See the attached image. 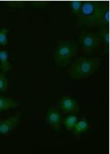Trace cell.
Instances as JSON below:
<instances>
[{"mask_svg":"<svg viewBox=\"0 0 110 154\" xmlns=\"http://www.w3.org/2000/svg\"><path fill=\"white\" fill-rule=\"evenodd\" d=\"M89 128V124L86 119L83 118L81 120L78 121L74 128L72 129V133L75 136H81L83 133H86Z\"/></svg>","mask_w":110,"mask_h":154,"instance_id":"9","label":"cell"},{"mask_svg":"<svg viewBox=\"0 0 110 154\" xmlns=\"http://www.w3.org/2000/svg\"><path fill=\"white\" fill-rule=\"evenodd\" d=\"M97 28L100 29L109 28V2L103 1L99 14Z\"/></svg>","mask_w":110,"mask_h":154,"instance_id":"8","label":"cell"},{"mask_svg":"<svg viewBox=\"0 0 110 154\" xmlns=\"http://www.w3.org/2000/svg\"><path fill=\"white\" fill-rule=\"evenodd\" d=\"M99 34L100 35L102 42L104 44L105 51L106 53H107L109 48V28H101Z\"/></svg>","mask_w":110,"mask_h":154,"instance_id":"13","label":"cell"},{"mask_svg":"<svg viewBox=\"0 0 110 154\" xmlns=\"http://www.w3.org/2000/svg\"><path fill=\"white\" fill-rule=\"evenodd\" d=\"M78 51V45L73 40H61L54 51V60L59 67H65L71 62Z\"/></svg>","mask_w":110,"mask_h":154,"instance_id":"3","label":"cell"},{"mask_svg":"<svg viewBox=\"0 0 110 154\" xmlns=\"http://www.w3.org/2000/svg\"><path fill=\"white\" fill-rule=\"evenodd\" d=\"M58 109L66 114H76L79 112L78 102L70 96L62 97L58 101Z\"/></svg>","mask_w":110,"mask_h":154,"instance_id":"6","label":"cell"},{"mask_svg":"<svg viewBox=\"0 0 110 154\" xmlns=\"http://www.w3.org/2000/svg\"><path fill=\"white\" fill-rule=\"evenodd\" d=\"M101 60L98 57H80L75 60L69 69V75L75 80L85 79L98 69Z\"/></svg>","mask_w":110,"mask_h":154,"instance_id":"1","label":"cell"},{"mask_svg":"<svg viewBox=\"0 0 110 154\" xmlns=\"http://www.w3.org/2000/svg\"><path fill=\"white\" fill-rule=\"evenodd\" d=\"M28 4H30L31 5V7L34 8H44L46 6L48 5L49 4V2L48 1H31L28 2Z\"/></svg>","mask_w":110,"mask_h":154,"instance_id":"18","label":"cell"},{"mask_svg":"<svg viewBox=\"0 0 110 154\" xmlns=\"http://www.w3.org/2000/svg\"><path fill=\"white\" fill-rule=\"evenodd\" d=\"M69 5L71 10H72V14L77 18L81 14L83 5V1H70L69 2Z\"/></svg>","mask_w":110,"mask_h":154,"instance_id":"14","label":"cell"},{"mask_svg":"<svg viewBox=\"0 0 110 154\" xmlns=\"http://www.w3.org/2000/svg\"><path fill=\"white\" fill-rule=\"evenodd\" d=\"M20 119V112H18L15 116L0 121V134L3 136L10 134L19 125Z\"/></svg>","mask_w":110,"mask_h":154,"instance_id":"7","label":"cell"},{"mask_svg":"<svg viewBox=\"0 0 110 154\" xmlns=\"http://www.w3.org/2000/svg\"><path fill=\"white\" fill-rule=\"evenodd\" d=\"M103 1H83L80 15L77 17V23L80 27L97 28L99 14Z\"/></svg>","mask_w":110,"mask_h":154,"instance_id":"2","label":"cell"},{"mask_svg":"<svg viewBox=\"0 0 110 154\" xmlns=\"http://www.w3.org/2000/svg\"><path fill=\"white\" fill-rule=\"evenodd\" d=\"M8 80L6 78L5 74L0 72V92H5L7 90Z\"/></svg>","mask_w":110,"mask_h":154,"instance_id":"17","label":"cell"},{"mask_svg":"<svg viewBox=\"0 0 110 154\" xmlns=\"http://www.w3.org/2000/svg\"><path fill=\"white\" fill-rule=\"evenodd\" d=\"M79 42L83 52L87 55H91L98 49L102 40L99 32H91L83 30L80 34Z\"/></svg>","mask_w":110,"mask_h":154,"instance_id":"4","label":"cell"},{"mask_svg":"<svg viewBox=\"0 0 110 154\" xmlns=\"http://www.w3.org/2000/svg\"><path fill=\"white\" fill-rule=\"evenodd\" d=\"M78 122V116L76 114H69L65 119H63V125L68 131H72Z\"/></svg>","mask_w":110,"mask_h":154,"instance_id":"12","label":"cell"},{"mask_svg":"<svg viewBox=\"0 0 110 154\" xmlns=\"http://www.w3.org/2000/svg\"><path fill=\"white\" fill-rule=\"evenodd\" d=\"M8 31L9 29L7 28H2L0 29V45L5 46L8 44L7 34Z\"/></svg>","mask_w":110,"mask_h":154,"instance_id":"16","label":"cell"},{"mask_svg":"<svg viewBox=\"0 0 110 154\" xmlns=\"http://www.w3.org/2000/svg\"><path fill=\"white\" fill-rule=\"evenodd\" d=\"M63 116L60 109L58 108L50 106L47 109L45 115V121L46 123L49 125L55 131H59L61 128L63 123Z\"/></svg>","mask_w":110,"mask_h":154,"instance_id":"5","label":"cell"},{"mask_svg":"<svg viewBox=\"0 0 110 154\" xmlns=\"http://www.w3.org/2000/svg\"><path fill=\"white\" fill-rule=\"evenodd\" d=\"M12 68L11 64L8 61V54L7 51H0V69L2 73L7 74Z\"/></svg>","mask_w":110,"mask_h":154,"instance_id":"10","label":"cell"},{"mask_svg":"<svg viewBox=\"0 0 110 154\" xmlns=\"http://www.w3.org/2000/svg\"><path fill=\"white\" fill-rule=\"evenodd\" d=\"M18 103L15 100L0 95V112L17 107Z\"/></svg>","mask_w":110,"mask_h":154,"instance_id":"11","label":"cell"},{"mask_svg":"<svg viewBox=\"0 0 110 154\" xmlns=\"http://www.w3.org/2000/svg\"><path fill=\"white\" fill-rule=\"evenodd\" d=\"M28 2L26 1H7L5 2V4L8 5L12 8H23L26 7Z\"/></svg>","mask_w":110,"mask_h":154,"instance_id":"15","label":"cell"}]
</instances>
